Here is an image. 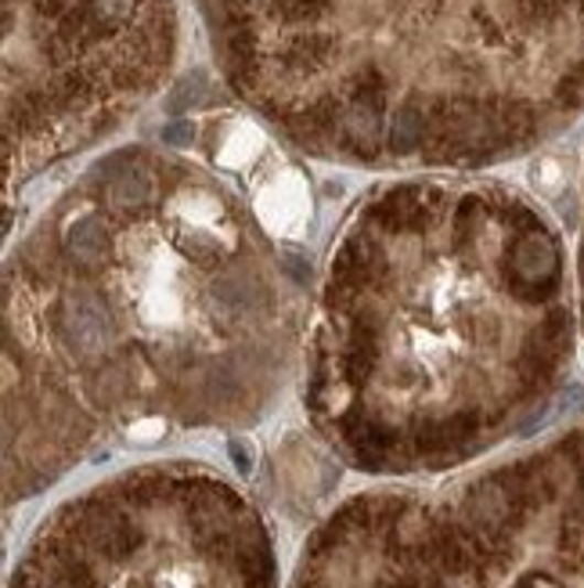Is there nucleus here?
<instances>
[{
	"label": "nucleus",
	"mask_w": 584,
	"mask_h": 588,
	"mask_svg": "<svg viewBox=\"0 0 584 588\" xmlns=\"http://www.w3.org/2000/svg\"><path fill=\"white\" fill-rule=\"evenodd\" d=\"M174 51L170 0H4L8 195L123 124Z\"/></svg>",
	"instance_id": "7ed1b4c3"
},
{
	"label": "nucleus",
	"mask_w": 584,
	"mask_h": 588,
	"mask_svg": "<svg viewBox=\"0 0 584 588\" xmlns=\"http://www.w3.org/2000/svg\"><path fill=\"white\" fill-rule=\"evenodd\" d=\"M577 289H581V322H584V243H581V257H577Z\"/></svg>",
	"instance_id": "39448f33"
},
{
	"label": "nucleus",
	"mask_w": 584,
	"mask_h": 588,
	"mask_svg": "<svg viewBox=\"0 0 584 588\" xmlns=\"http://www.w3.org/2000/svg\"><path fill=\"white\" fill-rule=\"evenodd\" d=\"M253 210L263 221V228L274 238H296L307 232V224H311V195L296 173H285V178L271 181L268 189L257 195Z\"/></svg>",
	"instance_id": "20e7f679"
},
{
	"label": "nucleus",
	"mask_w": 584,
	"mask_h": 588,
	"mask_svg": "<svg viewBox=\"0 0 584 588\" xmlns=\"http://www.w3.org/2000/svg\"><path fill=\"white\" fill-rule=\"evenodd\" d=\"M307 278L253 206L181 156L98 159L4 267L8 484L30 494L101 419L246 408L296 340Z\"/></svg>",
	"instance_id": "f257e3e1"
},
{
	"label": "nucleus",
	"mask_w": 584,
	"mask_h": 588,
	"mask_svg": "<svg viewBox=\"0 0 584 588\" xmlns=\"http://www.w3.org/2000/svg\"><path fill=\"white\" fill-rule=\"evenodd\" d=\"M570 346L545 213L498 181H393L332 243L307 405L361 470H436L545 394Z\"/></svg>",
	"instance_id": "f03ea898"
}]
</instances>
